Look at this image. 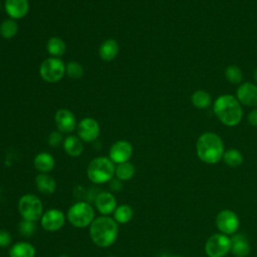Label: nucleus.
Wrapping results in <instances>:
<instances>
[{
  "instance_id": "nucleus-1",
  "label": "nucleus",
  "mask_w": 257,
  "mask_h": 257,
  "mask_svg": "<svg viewBox=\"0 0 257 257\" xmlns=\"http://www.w3.org/2000/svg\"><path fill=\"white\" fill-rule=\"evenodd\" d=\"M224 152V143L215 133H204L196 142L197 156L205 164H217L222 160Z\"/></svg>"
},
{
  "instance_id": "nucleus-2",
  "label": "nucleus",
  "mask_w": 257,
  "mask_h": 257,
  "mask_svg": "<svg viewBox=\"0 0 257 257\" xmlns=\"http://www.w3.org/2000/svg\"><path fill=\"white\" fill-rule=\"evenodd\" d=\"M89 235L95 245L102 248L109 247L117 239L118 225L113 218L108 216L94 218L89 225Z\"/></svg>"
},
{
  "instance_id": "nucleus-3",
  "label": "nucleus",
  "mask_w": 257,
  "mask_h": 257,
  "mask_svg": "<svg viewBox=\"0 0 257 257\" xmlns=\"http://www.w3.org/2000/svg\"><path fill=\"white\" fill-rule=\"evenodd\" d=\"M218 119L227 126L239 124L243 116L242 105L239 100L231 94H222L216 98L213 105Z\"/></svg>"
},
{
  "instance_id": "nucleus-4",
  "label": "nucleus",
  "mask_w": 257,
  "mask_h": 257,
  "mask_svg": "<svg viewBox=\"0 0 257 257\" xmlns=\"http://www.w3.org/2000/svg\"><path fill=\"white\" fill-rule=\"evenodd\" d=\"M115 172L113 162L107 157H97L93 159L87 166V178L93 184L101 185L109 182Z\"/></svg>"
},
{
  "instance_id": "nucleus-5",
  "label": "nucleus",
  "mask_w": 257,
  "mask_h": 257,
  "mask_svg": "<svg viewBox=\"0 0 257 257\" xmlns=\"http://www.w3.org/2000/svg\"><path fill=\"white\" fill-rule=\"evenodd\" d=\"M69 223L76 228H85L94 220V210L87 202H76L67 211Z\"/></svg>"
},
{
  "instance_id": "nucleus-6",
  "label": "nucleus",
  "mask_w": 257,
  "mask_h": 257,
  "mask_svg": "<svg viewBox=\"0 0 257 257\" xmlns=\"http://www.w3.org/2000/svg\"><path fill=\"white\" fill-rule=\"evenodd\" d=\"M18 211L22 219L36 222L41 219L44 211L41 200L33 194H25L18 201Z\"/></svg>"
},
{
  "instance_id": "nucleus-7",
  "label": "nucleus",
  "mask_w": 257,
  "mask_h": 257,
  "mask_svg": "<svg viewBox=\"0 0 257 257\" xmlns=\"http://www.w3.org/2000/svg\"><path fill=\"white\" fill-rule=\"evenodd\" d=\"M39 74L46 82H57L62 79L65 74V64L60 58L50 56L41 62Z\"/></svg>"
},
{
  "instance_id": "nucleus-8",
  "label": "nucleus",
  "mask_w": 257,
  "mask_h": 257,
  "mask_svg": "<svg viewBox=\"0 0 257 257\" xmlns=\"http://www.w3.org/2000/svg\"><path fill=\"white\" fill-rule=\"evenodd\" d=\"M231 251V238L222 233L211 235L205 243L208 257H225Z\"/></svg>"
},
{
  "instance_id": "nucleus-9",
  "label": "nucleus",
  "mask_w": 257,
  "mask_h": 257,
  "mask_svg": "<svg viewBox=\"0 0 257 257\" xmlns=\"http://www.w3.org/2000/svg\"><path fill=\"white\" fill-rule=\"evenodd\" d=\"M215 224L220 233L225 235H233L237 232L240 225L238 215L229 209L220 211L215 219Z\"/></svg>"
},
{
  "instance_id": "nucleus-10",
  "label": "nucleus",
  "mask_w": 257,
  "mask_h": 257,
  "mask_svg": "<svg viewBox=\"0 0 257 257\" xmlns=\"http://www.w3.org/2000/svg\"><path fill=\"white\" fill-rule=\"evenodd\" d=\"M77 137L83 143H92L94 142L99 134H100V126L92 117H84L77 123Z\"/></svg>"
},
{
  "instance_id": "nucleus-11",
  "label": "nucleus",
  "mask_w": 257,
  "mask_h": 257,
  "mask_svg": "<svg viewBox=\"0 0 257 257\" xmlns=\"http://www.w3.org/2000/svg\"><path fill=\"white\" fill-rule=\"evenodd\" d=\"M134 153L133 146L130 142L124 140H119L113 143L108 152V158L113 162V164H121L128 162Z\"/></svg>"
},
{
  "instance_id": "nucleus-12",
  "label": "nucleus",
  "mask_w": 257,
  "mask_h": 257,
  "mask_svg": "<svg viewBox=\"0 0 257 257\" xmlns=\"http://www.w3.org/2000/svg\"><path fill=\"white\" fill-rule=\"evenodd\" d=\"M65 223V216L62 211L58 209H49L45 211L40 219L42 228L48 232L58 231Z\"/></svg>"
},
{
  "instance_id": "nucleus-13",
  "label": "nucleus",
  "mask_w": 257,
  "mask_h": 257,
  "mask_svg": "<svg viewBox=\"0 0 257 257\" xmlns=\"http://www.w3.org/2000/svg\"><path fill=\"white\" fill-rule=\"evenodd\" d=\"M54 121L61 134H70L77 127V121L74 113L67 108H60L55 112Z\"/></svg>"
},
{
  "instance_id": "nucleus-14",
  "label": "nucleus",
  "mask_w": 257,
  "mask_h": 257,
  "mask_svg": "<svg viewBox=\"0 0 257 257\" xmlns=\"http://www.w3.org/2000/svg\"><path fill=\"white\" fill-rule=\"evenodd\" d=\"M236 98L246 106H257V84L252 82L241 83L236 91Z\"/></svg>"
},
{
  "instance_id": "nucleus-15",
  "label": "nucleus",
  "mask_w": 257,
  "mask_h": 257,
  "mask_svg": "<svg viewBox=\"0 0 257 257\" xmlns=\"http://www.w3.org/2000/svg\"><path fill=\"white\" fill-rule=\"evenodd\" d=\"M94 205L96 210L102 214V216H108L110 214H113L114 210L117 207L116 199L113 196V194L103 191L95 197Z\"/></svg>"
},
{
  "instance_id": "nucleus-16",
  "label": "nucleus",
  "mask_w": 257,
  "mask_h": 257,
  "mask_svg": "<svg viewBox=\"0 0 257 257\" xmlns=\"http://www.w3.org/2000/svg\"><path fill=\"white\" fill-rule=\"evenodd\" d=\"M4 8L10 18L18 20L27 15L29 2L28 0H5Z\"/></svg>"
},
{
  "instance_id": "nucleus-17",
  "label": "nucleus",
  "mask_w": 257,
  "mask_h": 257,
  "mask_svg": "<svg viewBox=\"0 0 257 257\" xmlns=\"http://www.w3.org/2000/svg\"><path fill=\"white\" fill-rule=\"evenodd\" d=\"M250 244L244 234H233L231 238V253L236 257H246L250 253Z\"/></svg>"
},
{
  "instance_id": "nucleus-18",
  "label": "nucleus",
  "mask_w": 257,
  "mask_h": 257,
  "mask_svg": "<svg viewBox=\"0 0 257 257\" xmlns=\"http://www.w3.org/2000/svg\"><path fill=\"white\" fill-rule=\"evenodd\" d=\"M33 165L38 172L47 174L53 170L55 166V160L51 154L46 152H41L35 156Z\"/></svg>"
},
{
  "instance_id": "nucleus-19",
  "label": "nucleus",
  "mask_w": 257,
  "mask_h": 257,
  "mask_svg": "<svg viewBox=\"0 0 257 257\" xmlns=\"http://www.w3.org/2000/svg\"><path fill=\"white\" fill-rule=\"evenodd\" d=\"M35 185L38 191L44 195H51L56 190V181L48 174H38L35 178Z\"/></svg>"
},
{
  "instance_id": "nucleus-20",
  "label": "nucleus",
  "mask_w": 257,
  "mask_h": 257,
  "mask_svg": "<svg viewBox=\"0 0 257 257\" xmlns=\"http://www.w3.org/2000/svg\"><path fill=\"white\" fill-rule=\"evenodd\" d=\"M118 43L114 39H106L104 40L98 49V54L99 57L103 61H111L113 60L117 53H118Z\"/></svg>"
},
{
  "instance_id": "nucleus-21",
  "label": "nucleus",
  "mask_w": 257,
  "mask_h": 257,
  "mask_svg": "<svg viewBox=\"0 0 257 257\" xmlns=\"http://www.w3.org/2000/svg\"><path fill=\"white\" fill-rule=\"evenodd\" d=\"M9 257H35L36 249L29 242H17L9 249Z\"/></svg>"
},
{
  "instance_id": "nucleus-22",
  "label": "nucleus",
  "mask_w": 257,
  "mask_h": 257,
  "mask_svg": "<svg viewBox=\"0 0 257 257\" xmlns=\"http://www.w3.org/2000/svg\"><path fill=\"white\" fill-rule=\"evenodd\" d=\"M63 149L70 157H79L83 152V142L77 136H68L63 141Z\"/></svg>"
},
{
  "instance_id": "nucleus-23",
  "label": "nucleus",
  "mask_w": 257,
  "mask_h": 257,
  "mask_svg": "<svg viewBox=\"0 0 257 257\" xmlns=\"http://www.w3.org/2000/svg\"><path fill=\"white\" fill-rule=\"evenodd\" d=\"M46 49L51 57H60L66 51V44L63 39L57 36H52L47 40Z\"/></svg>"
},
{
  "instance_id": "nucleus-24",
  "label": "nucleus",
  "mask_w": 257,
  "mask_h": 257,
  "mask_svg": "<svg viewBox=\"0 0 257 257\" xmlns=\"http://www.w3.org/2000/svg\"><path fill=\"white\" fill-rule=\"evenodd\" d=\"M18 23L12 18L5 19L0 24V35L4 39H12L18 33Z\"/></svg>"
},
{
  "instance_id": "nucleus-25",
  "label": "nucleus",
  "mask_w": 257,
  "mask_h": 257,
  "mask_svg": "<svg viewBox=\"0 0 257 257\" xmlns=\"http://www.w3.org/2000/svg\"><path fill=\"white\" fill-rule=\"evenodd\" d=\"M134 216V210L130 205L122 204L116 207L113 212V219L117 224H126L128 223Z\"/></svg>"
},
{
  "instance_id": "nucleus-26",
  "label": "nucleus",
  "mask_w": 257,
  "mask_h": 257,
  "mask_svg": "<svg viewBox=\"0 0 257 257\" xmlns=\"http://www.w3.org/2000/svg\"><path fill=\"white\" fill-rule=\"evenodd\" d=\"M191 101L195 107L199 109H204L212 103V97L206 90L199 89L193 93Z\"/></svg>"
},
{
  "instance_id": "nucleus-27",
  "label": "nucleus",
  "mask_w": 257,
  "mask_h": 257,
  "mask_svg": "<svg viewBox=\"0 0 257 257\" xmlns=\"http://www.w3.org/2000/svg\"><path fill=\"white\" fill-rule=\"evenodd\" d=\"M135 173H136L135 166L130 162H125V163L118 164L115 167L114 176L119 181H128L135 176Z\"/></svg>"
},
{
  "instance_id": "nucleus-28",
  "label": "nucleus",
  "mask_w": 257,
  "mask_h": 257,
  "mask_svg": "<svg viewBox=\"0 0 257 257\" xmlns=\"http://www.w3.org/2000/svg\"><path fill=\"white\" fill-rule=\"evenodd\" d=\"M222 160L230 168H237L243 163V155L237 149H229L224 152Z\"/></svg>"
},
{
  "instance_id": "nucleus-29",
  "label": "nucleus",
  "mask_w": 257,
  "mask_h": 257,
  "mask_svg": "<svg viewBox=\"0 0 257 257\" xmlns=\"http://www.w3.org/2000/svg\"><path fill=\"white\" fill-rule=\"evenodd\" d=\"M225 77L231 84H239L243 79V72L238 65L231 64L225 69Z\"/></svg>"
},
{
  "instance_id": "nucleus-30",
  "label": "nucleus",
  "mask_w": 257,
  "mask_h": 257,
  "mask_svg": "<svg viewBox=\"0 0 257 257\" xmlns=\"http://www.w3.org/2000/svg\"><path fill=\"white\" fill-rule=\"evenodd\" d=\"M84 73V69L82 65L77 61H69L67 64H65V74L72 78V79H78L82 77Z\"/></svg>"
},
{
  "instance_id": "nucleus-31",
  "label": "nucleus",
  "mask_w": 257,
  "mask_h": 257,
  "mask_svg": "<svg viewBox=\"0 0 257 257\" xmlns=\"http://www.w3.org/2000/svg\"><path fill=\"white\" fill-rule=\"evenodd\" d=\"M36 229H37V227L35 225V222L25 220V219H22V221L18 225V230H19L20 234L24 237L32 236L35 233Z\"/></svg>"
},
{
  "instance_id": "nucleus-32",
  "label": "nucleus",
  "mask_w": 257,
  "mask_h": 257,
  "mask_svg": "<svg viewBox=\"0 0 257 257\" xmlns=\"http://www.w3.org/2000/svg\"><path fill=\"white\" fill-rule=\"evenodd\" d=\"M63 141L64 140L62 138V134L59 131L51 132L48 136V139H47L48 145L51 146V147H58L63 143Z\"/></svg>"
},
{
  "instance_id": "nucleus-33",
  "label": "nucleus",
  "mask_w": 257,
  "mask_h": 257,
  "mask_svg": "<svg viewBox=\"0 0 257 257\" xmlns=\"http://www.w3.org/2000/svg\"><path fill=\"white\" fill-rule=\"evenodd\" d=\"M12 243V236L11 234L4 229H0V247L6 248L9 247Z\"/></svg>"
},
{
  "instance_id": "nucleus-34",
  "label": "nucleus",
  "mask_w": 257,
  "mask_h": 257,
  "mask_svg": "<svg viewBox=\"0 0 257 257\" xmlns=\"http://www.w3.org/2000/svg\"><path fill=\"white\" fill-rule=\"evenodd\" d=\"M248 121L252 126L257 127V108H254L249 112Z\"/></svg>"
},
{
  "instance_id": "nucleus-35",
  "label": "nucleus",
  "mask_w": 257,
  "mask_h": 257,
  "mask_svg": "<svg viewBox=\"0 0 257 257\" xmlns=\"http://www.w3.org/2000/svg\"><path fill=\"white\" fill-rule=\"evenodd\" d=\"M254 79H255V81H256V83H257V68H256V70H255V72H254Z\"/></svg>"
},
{
  "instance_id": "nucleus-36",
  "label": "nucleus",
  "mask_w": 257,
  "mask_h": 257,
  "mask_svg": "<svg viewBox=\"0 0 257 257\" xmlns=\"http://www.w3.org/2000/svg\"><path fill=\"white\" fill-rule=\"evenodd\" d=\"M169 257H183V256H179V255H172V256H169Z\"/></svg>"
},
{
  "instance_id": "nucleus-37",
  "label": "nucleus",
  "mask_w": 257,
  "mask_h": 257,
  "mask_svg": "<svg viewBox=\"0 0 257 257\" xmlns=\"http://www.w3.org/2000/svg\"><path fill=\"white\" fill-rule=\"evenodd\" d=\"M58 257H69L68 255H60V256H58Z\"/></svg>"
},
{
  "instance_id": "nucleus-38",
  "label": "nucleus",
  "mask_w": 257,
  "mask_h": 257,
  "mask_svg": "<svg viewBox=\"0 0 257 257\" xmlns=\"http://www.w3.org/2000/svg\"><path fill=\"white\" fill-rule=\"evenodd\" d=\"M108 257H117V256H108Z\"/></svg>"
}]
</instances>
